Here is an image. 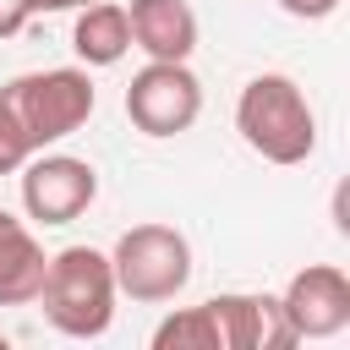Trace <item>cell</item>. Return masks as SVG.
<instances>
[{
  "label": "cell",
  "mask_w": 350,
  "mask_h": 350,
  "mask_svg": "<svg viewBox=\"0 0 350 350\" xmlns=\"http://www.w3.org/2000/svg\"><path fill=\"white\" fill-rule=\"evenodd\" d=\"M295 334L279 312V295L230 290L202 306L170 312L153 328V350H290Z\"/></svg>",
  "instance_id": "1"
},
{
  "label": "cell",
  "mask_w": 350,
  "mask_h": 350,
  "mask_svg": "<svg viewBox=\"0 0 350 350\" xmlns=\"http://www.w3.org/2000/svg\"><path fill=\"white\" fill-rule=\"evenodd\" d=\"M98 93H93V77L82 66H49V71H27V77H11L0 88V109L5 120L16 126V137L38 153V148H55L66 142L71 131L88 126Z\"/></svg>",
  "instance_id": "2"
},
{
  "label": "cell",
  "mask_w": 350,
  "mask_h": 350,
  "mask_svg": "<svg viewBox=\"0 0 350 350\" xmlns=\"http://www.w3.org/2000/svg\"><path fill=\"white\" fill-rule=\"evenodd\" d=\"M115 268L98 246H66L49 257L44 284H38V306L49 317L55 334L66 339H98L115 323Z\"/></svg>",
  "instance_id": "3"
},
{
  "label": "cell",
  "mask_w": 350,
  "mask_h": 350,
  "mask_svg": "<svg viewBox=\"0 0 350 350\" xmlns=\"http://www.w3.org/2000/svg\"><path fill=\"white\" fill-rule=\"evenodd\" d=\"M235 131L268 164H306L317 148V115L284 71H262L235 98Z\"/></svg>",
  "instance_id": "4"
},
{
  "label": "cell",
  "mask_w": 350,
  "mask_h": 350,
  "mask_svg": "<svg viewBox=\"0 0 350 350\" xmlns=\"http://www.w3.org/2000/svg\"><path fill=\"white\" fill-rule=\"evenodd\" d=\"M109 268H115L120 295H131L142 306H164L191 284V246L175 224H131L115 241Z\"/></svg>",
  "instance_id": "5"
},
{
  "label": "cell",
  "mask_w": 350,
  "mask_h": 350,
  "mask_svg": "<svg viewBox=\"0 0 350 350\" xmlns=\"http://www.w3.org/2000/svg\"><path fill=\"white\" fill-rule=\"evenodd\" d=\"M126 115L142 137H180L202 115V82L186 60H148L126 88Z\"/></svg>",
  "instance_id": "6"
},
{
  "label": "cell",
  "mask_w": 350,
  "mask_h": 350,
  "mask_svg": "<svg viewBox=\"0 0 350 350\" xmlns=\"http://www.w3.org/2000/svg\"><path fill=\"white\" fill-rule=\"evenodd\" d=\"M98 197V170L77 153H33L22 164V208L38 224H71L93 208Z\"/></svg>",
  "instance_id": "7"
},
{
  "label": "cell",
  "mask_w": 350,
  "mask_h": 350,
  "mask_svg": "<svg viewBox=\"0 0 350 350\" xmlns=\"http://www.w3.org/2000/svg\"><path fill=\"white\" fill-rule=\"evenodd\" d=\"M279 312H284L295 345H301V339H334L339 328H350V273L334 268V262L301 268V273L284 284Z\"/></svg>",
  "instance_id": "8"
},
{
  "label": "cell",
  "mask_w": 350,
  "mask_h": 350,
  "mask_svg": "<svg viewBox=\"0 0 350 350\" xmlns=\"http://www.w3.org/2000/svg\"><path fill=\"white\" fill-rule=\"evenodd\" d=\"M126 22L131 44L148 49V60H191L197 49V11L186 0H131Z\"/></svg>",
  "instance_id": "9"
},
{
  "label": "cell",
  "mask_w": 350,
  "mask_h": 350,
  "mask_svg": "<svg viewBox=\"0 0 350 350\" xmlns=\"http://www.w3.org/2000/svg\"><path fill=\"white\" fill-rule=\"evenodd\" d=\"M44 268H49V257H44V246L33 241V230L0 208V306H27V301H38Z\"/></svg>",
  "instance_id": "10"
},
{
  "label": "cell",
  "mask_w": 350,
  "mask_h": 350,
  "mask_svg": "<svg viewBox=\"0 0 350 350\" xmlns=\"http://www.w3.org/2000/svg\"><path fill=\"white\" fill-rule=\"evenodd\" d=\"M71 49L82 55V66H115V60H126V49H131L126 5H115V0L82 5L77 11V27H71Z\"/></svg>",
  "instance_id": "11"
},
{
  "label": "cell",
  "mask_w": 350,
  "mask_h": 350,
  "mask_svg": "<svg viewBox=\"0 0 350 350\" xmlns=\"http://www.w3.org/2000/svg\"><path fill=\"white\" fill-rule=\"evenodd\" d=\"M27 159H33V148L16 137V126H11V120H5V109H0V175H16Z\"/></svg>",
  "instance_id": "12"
},
{
  "label": "cell",
  "mask_w": 350,
  "mask_h": 350,
  "mask_svg": "<svg viewBox=\"0 0 350 350\" xmlns=\"http://www.w3.org/2000/svg\"><path fill=\"white\" fill-rule=\"evenodd\" d=\"M279 11H290V16H301V22H323V16L339 11V0H279Z\"/></svg>",
  "instance_id": "13"
},
{
  "label": "cell",
  "mask_w": 350,
  "mask_h": 350,
  "mask_svg": "<svg viewBox=\"0 0 350 350\" xmlns=\"http://www.w3.org/2000/svg\"><path fill=\"white\" fill-rule=\"evenodd\" d=\"M27 0H0V38H16L22 27H27Z\"/></svg>",
  "instance_id": "14"
},
{
  "label": "cell",
  "mask_w": 350,
  "mask_h": 350,
  "mask_svg": "<svg viewBox=\"0 0 350 350\" xmlns=\"http://www.w3.org/2000/svg\"><path fill=\"white\" fill-rule=\"evenodd\" d=\"M82 5H93V0H27L33 16H38V11H82Z\"/></svg>",
  "instance_id": "15"
},
{
  "label": "cell",
  "mask_w": 350,
  "mask_h": 350,
  "mask_svg": "<svg viewBox=\"0 0 350 350\" xmlns=\"http://www.w3.org/2000/svg\"><path fill=\"white\" fill-rule=\"evenodd\" d=\"M0 345H5V334H0Z\"/></svg>",
  "instance_id": "16"
}]
</instances>
